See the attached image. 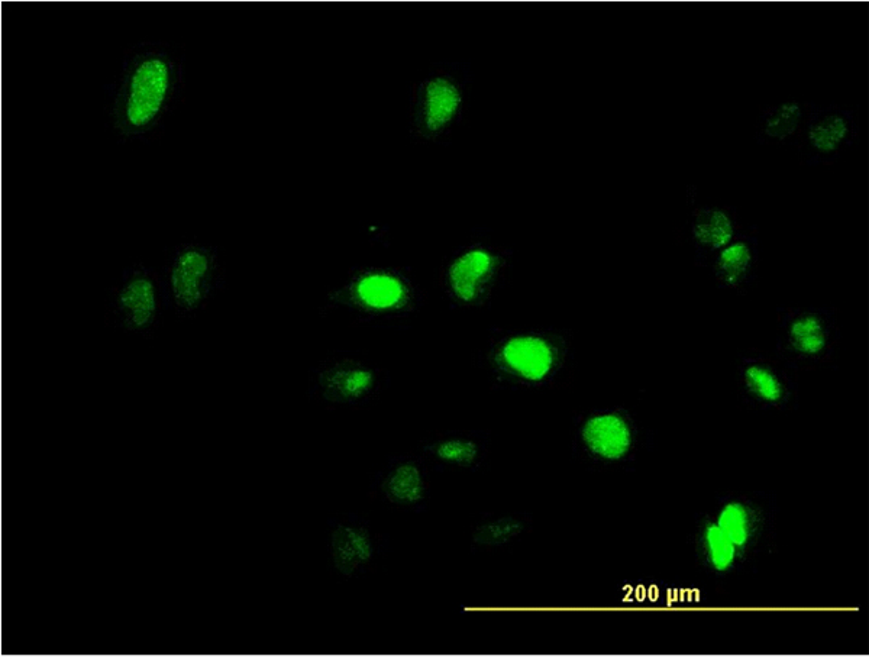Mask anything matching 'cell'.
Instances as JSON below:
<instances>
[{
    "label": "cell",
    "instance_id": "6da1fadb",
    "mask_svg": "<svg viewBox=\"0 0 869 659\" xmlns=\"http://www.w3.org/2000/svg\"><path fill=\"white\" fill-rule=\"evenodd\" d=\"M176 83L173 63L163 54H145L129 67L115 106V124L127 135L148 131L169 103Z\"/></svg>",
    "mask_w": 869,
    "mask_h": 659
},
{
    "label": "cell",
    "instance_id": "7a4b0ae2",
    "mask_svg": "<svg viewBox=\"0 0 869 659\" xmlns=\"http://www.w3.org/2000/svg\"><path fill=\"white\" fill-rule=\"evenodd\" d=\"M215 274V255L202 247H186L174 258L170 289L174 302L184 310H195L205 302Z\"/></svg>",
    "mask_w": 869,
    "mask_h": 659
},
{
    "label": "cell",
    "instance_id": "3957f363",
    "mask_svg": "<svg viewBox=\"0 0 869 659\" xmlns=\"http://www.w3.org/2000/svg\"><path fill=\"white\" fill-rule=\"evenodd\" d=\"M124 325L131 331L150 328L157 318V289L153 279L144 271H137L122 287L116 299Z\"/></svg>",
    "mask_w": 869,
    "mask_h": 659
},
{
    "label": "cell",
    "instance_id": "277c9868",
    "mask_svg": "<svg viewBox=\"0 0 869 659\" xmlns=\"http://www.w3.org/2000/svg\"><path fill=\"white\" fill-rule=\"evenodd\" d=\"M500 357L513 373L529 381L544 380L554 365V352L548 342L538 337L509 339Z\"/></svg>",
    "mask_w": 869,
    "mask_h": 659
},
{
    "label": "cell",
    "instance_id": "5b68a950",
    "mask_svg": "<svg viewBox=\"0 0 869 659\" xmlns=\"http://www.w3.org/2000/svg\"><path fill=\"white\" fill-rule=\"evenodd\" d=\"M587 447L607 460H619L631 447V431L623 419L602 415L590 419L583 429Z\"/></svg>",
    "mask_w": 869,
    "mask_h": 659
},
{
    "label": "cell",
    "instance_id": "8992f818",
    "mask_svg": "<svg viewBox=\"0 0 869 659\" xmlns=\"http://www.w3.org/2000/svg\"><path fill=\"white\" fill-rule=\"evenodd\" d=\"M332 557L341 574H354L361 565L367 564L373 558L374 545L370 535L363 528L354 526H339L332 533Z\"/></svg>",
    "mask_w": 869,
    "mask_h": 659
},
{
    "label": "cell",
    "instance_id": "52a82bcc",
    "mask_svg": "<svg viewBox=\"0 0 869 659\" xmlns=\"http://www.w3.org/2000/svg\"><path fill=\"white\" fill-rule=\"evenodd\" d=\"M493 257L487 251L473 250L458 258L449 268V281L455 295L465 302L476 299L481 281L489 276Z\"/></svg>",
    "mask_w": 869,
    "mask_h": 659
},
{
    "label": "cell",
    "instance_id": "ba28073f",
    "mask_svg": "<svg viewBox=\"0 0 869 659\" xmlns=\"http://www.w3.org/2000/svg\"><path fill=\"white\" fill-rule=\"evenodd\" d=\"M325 396L331 400L360 399L370 392L374 384V374L363 367L337 365L321 376Z\"/></svg>",
    "mask_w": 869,
    "mask_h": 659
},
{
    "label": "cell",
    "instance_id": "9c48e42d",
    "mask_svg": "<svg viewBox=\"0 0 869 659\" xmlns=\"http://www.w3.org/2000/svg\"><path fill=\"white\" fill-rule=\"evenodd\" d=\"M358 299L371 309H392L402 305L406 297V287L390 274L374 273L358 281Z\"/></svg>",
    "mask_w": 869,
    "mask_h": 659
},
{
    "label": "cell",
    "instance_id": "30bf717a",
    "mask_svg": "<svg viewBox=\"0 0 869 659\" xmlns=\"http://www.w3.org/2000/svg\"><path fill=\"white\" fill-rule=\"evenodd\" d=\"M461 98L457 87L447 79H435L426 87L425 121L431 131H439L454 118Z\"/></svg>",
    "mask_w": 869,
    "mask_h": 659
},
{
    "label": "cell",
    "instance_id": "8fae6325",
    "mask_svg": "<svg viewBox=\"0 0 869 659\" xmlns=\"http://www.w3.org/2000/svg\"><path fill=\"white\" fill-rule=\"evenodd\" d=\"M386 493L393 502L400 505H415L421 502L425 493V484L419 468L413 464L397 467L387 478Z\"/></svg>",
    "mask_w": 869,
    "mask_h": 659
},
{
    "label": "cell",
    "instance_id": "7c38bea8",
    "mask_svg": "<svg viewBox=\"0 0 869 659\" xmlns=\"http://www.w3.org/2000/svg\"><path fill=\"white\" fill-rule=\"evenodd\" d=\"M694 237L700 244L719 250L726 247L733 237L732 221L725 212L717 209L701 212L694 225Z\"/></svg>",
    "mask_w": 869,
    "mask_h": 659
},
{
    "label": "cell",
    "instance_id": "4fadbf2b",
    "mask_svg": "<svg viewBox=\"0 0 869 659\" xmlns=\"http://www.w3.org/2000/svg\"><path fill=\"white\" fill-rule=\"evenodd\" d=\"M849 125L841 115H830L814 122L809 128V142L819 153L829 154L838 150L848 138Z\"/></svg>",
    "mask_w": 869,
    "mask_h": 659
},
{
    "label": "cell",
    "instance_id": "5bb4252c",
    "mask_svg": "<svg viewBox=\"0 0 869 659\" xmlns=\"http://www.w3.org/2000/svg\"><path fill=\"white\" fill-rule=\"evenodd\" d=\"M791 344L803 354H819L825 348L823 325L817 316L807 315L793 322L790 328Z\"/></svg>",
    "mask_w": 869,
    "mask_h": 659
},
{
    "label": "cell",
    "instance_id": "9a60e30c",
    "mask_svg": "<svg viewBox=\"0 0 869 659\" xmlns=\"http://www.w3.org/2000/svg\"><path fill=\"white\" fill-rule=\"evenodd\" d=\"M716 525L720 531L728 536L736 548H742L748 544L749 535H751L749 515L748 510L741 503L733 502L723 507Z\"/></svg>",
    "mask_w": 869,
    "mask_h": 659
},
{
    "label": "cell",
    "instance_id": "2e32d148",
    "mask_svg": "<svg viewBox=\"0 0 869 659\" xmlns=\"http://www.w3.org/2000/svg\"><path fill=\"white\" fill-rule=\"evenodd\" d=\"M749 264H751V250L745 242H736L720 253L717 270L725 283L735 286L745 276Z\"/></svg>",
    "mask_w": 869,
    "mask_h": 659
},
{
    "label": "cell",
    "instance_id": "e0dca14e",
    "mask_svg": "<svg viewBox=\"0 0 869 659\" xmlns=\"http://www.w3.org/2000/svg\"><path fill=\"white\" fill-rule=\"evenodd\" d=\"M523 531V523L512 516L484 523L474 533V541L486 547H497L513 541Z\"/></svg>",
    "mask_w": 869,
    "mask_h": 659
},
{
    "label": "cell",
    "instance_id": "ac0fdd59",
    "mask_svg": "<svg viewBox=\"0 0 869 659\" xmlns=\"http://www.w3.org/2000/svg\"><path fill=\"white\" fill-rule=\"evenodd\" d=\"M706 539L707 555H709L710 564L719 573H725L733 562L736 560V548L728 536L725 535L717 525H709L704 533Z\"/></svg>",
    "mask_w": 869,
    "mask_h": 659
},
{
    "label": "cell",
    "instance_id": "d6986e66",
    "mask_svg": "<svg viewBox=\"0 0 869 659\" xmlns=\"http://www.w3.org/2000/svg\"><path fill=\"white\" fill-rule=\"evenodd\" d=\"M801 108L799 103L785 102L775 111L765 124V134L774 140H785L799 128Z\"/></svg>",
    "mask_w": 869,
    "mask_h": 659
},
{
    "label": "cell",
    "instance_id": "ffe728a7",
    "mask_svg": "<svg viewBox=\"0 0 869 659\" xmlns=\"http://www.w3.org/2000/svg\"><path fill=\"white\" fill-rule=\"evenodd\" d=\"M749 390L765 402H778L783 397V386L768 368L752 365L745 373Z\"/></svg>",
    "mask_w": 869,
    "mask_h": 659
},
{
    "label": "cell",
    "instance_id": "44dd1931",
    "mask_svg": "<svg viewBox=\"0 0 869 659\" xmlns=\"http://www.w3.org/2000/svg\"><path fill=\"white\" fill-rule=\"evenodd\" d=\"M436 455L447 463L470 465L476 461L478 448L474 442L463 439H449L436 448Z\"/></svg>",
    "mask_w": 869,
    "mask_h": 659
}]
</instances>
